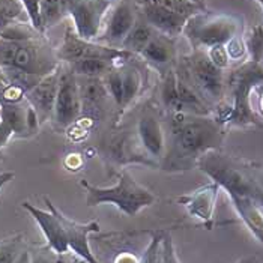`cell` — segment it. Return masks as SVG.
<instances>
[{"mask_svg": "<svg viewBox=\"0 0 263 263\" xmlns=\"http://www.w3.org/2000/svg\"><path fill=\"white\" fill-rule=\"evenodd\" d=\"M81 116V101L79 83L76 74L69 66L61 68L59 89L56 95L54 110L51 119L61 129H66L74 125Z\"/></svg>", "mask_w": 263, "mask_h": 263, "instance_id": "11", "label": "cell"}, {"mask_svg": "<svg viewBox=\"0 0 263 263\" xmlns=\"http://www.w3.org/2000/svg\"><path fill=\"white\" fill-rule=\"evenodd\" d=\"M134 131L144 152L160 164L165 152V131L161 116L154 107L143 108Z\"/></svg>", "mask_w": 263, "mask_h": 263, "instance_id": "12", "label": "cell"}, {"mask_svg": "<svg viewBox=\"0 0 263 263\" xmlns=\"http://www.w3.org/2000/svg\"><path fill=\"white\" fill-rule=\"evenodd\" d=\"M20 256L17 243H5L0 247V263H14Z\"/></svg>", "mask_w": 263, "mask_h": 263, "instance_id": "32", "label": "cell"}, {"mask_svg": "<svg viewBox=\"0 0 263 263\" xmlns=\"http://www.w3.org/2000/svg\"><path fill=\"white\" fill-rule=\"evenodd\" d=\"M254 92L257 93V105H259V113L263 116V83L262 84H259L256 89H254Z\"/></svg>", "mask_w": 263, "mask_h": 263, "instance_id": "36", "label": "cell"}, {"mask_svg": "<svg viewBox=\"0 0 263 263\" xmlns=\"http://www.w3.org/2000/svg\"><path fill=\"white\" fill-rule=\"evenodd\" d=\"M77 77L79 90H80L81 115L89 119H97V115L101 113L102 105L108 100V92L105 87L104 79L98 77Z\"/></svg>", "mask_w": 263, "mask_h": 263, "instance_id": "18", "label": "cell"}, {"mask_svg": "<svg viewBox=\"0 0 263 263\" xmlns=\"http://www.w3.org/2000/svg\"><path fill=\"white\" fill-rule=\"evenodd\" d=\"M191 3H194L196 6H199L202 11H206V0H190Z\"/></svg>", "mask_w": 263, "mask_h": 263, "instance_id": "39", "label": "cell"}, {"mask_svg": "<svg viewBox=\"0 0 263 263\" xmlns=\"http://www.w3.org/2000/svg\"><path fill=\"white\" fill-rule=\"evenodd\" d=\"M140 58L146 63H149L154 69H157L162 77L165 72L175 69L178 63L176 38H170L155 30L154 36L140 53Z\"/></svg>", "mask_w": 263, "mask_h": 263, "instance_id": "15", "label": "cell"}, {"mask_svg": "<svg viewBox=\"0 0 263 263\" xmlns=\"http://www.w3.org/2000/svg\"><path fill=\"white\" fill-rule=\"evenodd\" d=\"M233 208L241 217L243 224L254 235V238L263 243V206L251 197L229 196Z\"/></svg>", "mask_w": 263, "mask_h": 263, "instance_id": "19", "label": "cell"}, {"mask_svg": "<svg viewBox=\"0 0 263 263\" xmlns=\"http://www.w3.org/2000/svg\"><path fill=\"white\" fill-rule=\"evenodd\" d=\"M44 202L47 203L48 211L40 209L29 202H24L21 206L40 226L41 232L47 239V247L59 256L71 250L86 263H98L89 245V235L100 232L98 221L77 223L63 215L48 197H44Z\"/></svg>", "mask_w": 263, "mask_h": 263, "instance_id": "2", "label": "cell"}, {"mask_svg": "<svg viewBox=\"0 0 263 263\" xmlns=\"http://www.w3.org/2000/svg\"><path fill=\"white\" fill-rule=\"evenodd\" d=\"M263 83V66L260 63L247 61L236 66L227 76L226 100L215 110L214 118L227 126H256L262 128L263 123L257 113L253 110L251 95L254 89Z\"/></svg>", "mask_w": 263, "mask_h": 263, "instance_id": "4", "label": "cell"}, {"mask_svg": "<svg viewBox=\"0 0 263 263\" xmlns=\"http://www.w3.org/2000/svg\"><path fill=\"white\" fill-rule=\"evenodd\" d=\"M137 21V9L133 0H118L113 8L104 32L98 36L97 42L107 47L121 48L122 42Z\"/></svg>", "mask_w": 263, "mask_h": 263, "instance_id": "13", "label": "cell"}, {"mask_svg": "<svg viewBox=\"0 0 263 263\" xmlns=\"http://www.w3.org/2000/svg\"><path fill=\"white\" fill-rule=\"evenodd\" d=\"M154 33H155V29L137 15V21L133 26V29L129 30V33L126 35V38L123 40L121 48L134 56L136 54L140 56L143 48L147 45V42L154 36Z\"/></svg>", "mask_w": 263, "mask_h": 263, "instance_id": "21", "label": "cell"}, {"mask_svg": "<svg viewBox=\"0 0 263 263\" xmlns=\"http://www.w3.org/2000/svg\"><path fill=\"white\" fill-rule=\"evenodd\" d=\"M158 263H179L178 256H176V250H175V243H173V238L168 232H162L161 250H160Z\"/></svg>", "mask_w": 263, "mask_h": 263, "instance_id": "27", "label": "cell"}, {"mask_svg": "<svg viewBox=\"0 0 263 263\" xmlns=\"http://www.w3.org/2000/svg\"><path fill=\"white\" fill-rule=\"evenodd\" d=\"M110 6V0H68V15L72 17L74 30L81 40H98Z\"/></svg>", "mask_w": 263, "mask_h": 263, "instance_id": "10", "label": "cell"}, {"mask_svg": "<svg viewBox=\"0 0 263 263\" xmlns=\"http://www.w3.org/2000/svg\"><path fill=\"white\" fill-rule=\"evenodd\" d=\"M40 15L42 30L45 32L68 15V0H41Z\"/></svg>", "mask_w": 263, "mask_h": 263, "instance_id": "24", "label": "cell"}, {"mask_svg": "<svg viewBox=\"0 0 263 263\" xmlns=\"http://www.w3.org/2000/svg\"><path fill=\"white\" fill-rule=\"evenodd\" d=\"M108 158L116 165H128V164H143L147 167L160 168V164L152 160L142 147L136 131L123 133L111 139L108 144Z\"/></svg>", "mask_w": 263, "mask_h": 263, "instance_id": "14", "label": "cell"}, {"mask_svg": "<svg viewBox=\"0 0 263 263\" xmlns=\"http://www.w3.org/2000/svg\"><path fill=\"white\" fill-rule=\"evenodd\" d=\"M0 68L44 79L59 68L56 51L40 41L0 38Z\"/></svg>", "mask_w": 263, "mask_h": 263, "instance_id": "6", "label": "cell"}, {"mask_svg": "<svg viewBox=\"0 0 263 263\" xmlns=\"http://www.w3.org/2000/svg\"><path fill=\"white\" fill-rule=\"evenodd\" d=\"M220 190L221 188L217 183L211 181V183L193 191L191 194L181 196L178 199V202L186 208V211L191 217L202 220L203 223L209 227L212 217H214V209H215V203H217Z\"/></svg>", "mask_w": 263, "mask_h": 263, "instance_id": "17", "label": "cell"}, {"mask_svg": "<svg viewBox=\"0 0 263 263\" xmlns=\"http://www.w3.org/2000/svg\"><path fill=\"white\" fill-rule=\"evenodd\" d=\"M206 54L208 58L211 59V62L218 66L220 69H227L229 65H230V59H229V54H227V50L224 45H217V47H212L209 50H206Z\"/></svg>", "mask_w": 263, "mask_h": 263, "instance_id": "30", "label": "cell"}, {"mask_svg": "<svg viewBox=\"0 0 263 263\" xmlns=\"http://www.w3.org/2000/svg\"><path fill=\"white\" fill-rule=\"evenodd\" d=\"M256 2H257V3H259L260 6H262V9H263V0H256ZM262 24H263V21H262Z\"/></svg>", "mask_w": 263, "mask_h": 263, "instance_id": "40", "label": "cell"}, {"mask_svg": "<svg viewBox=\"0 0 263 263\" xmlns=\"http://www.w3.org/2000/svg\"><path fill=\"white\" fill-rule=\"evenodd\" d=\"M119 71H121L122 80V108L116 122H119V119L125 115V111L131 107V104L140 97L143 87L142 74L136 65L128 63L126 61L119 65Z\"/></svg>", "mask_w": 263, "mask_h": 263, "instance_id": "20", "label": "cell"}, {"mask_svg": "<svg viewBox=\"0 0 263 263\" xmlns=\"http://www.w3.org/2000/svg\"><path fill=\"white\" fill-rule=\"evenodd\" d=\"M58 256L59 254H56L51 248L45 247L30 253V263H59Z\"/></svg>", "mask_w": 263, "mask_h": 263, "instance_id": "31", "label": "cell"}, {"mask_svg": "<svg viewBox=\"0 0 263 263\" xmlns=\"http://www.w3.org/2000/svg\"><path fill=\"white\" fill-rule=\"evenodd\" d=\"M14 176H15L14 172H3V173H0V190H2L6 183L11 182V181L14 179Z\"/></svg>", "mask_w": 263, "mask_h": 263, "instance_id": "35", "label": "cell"}, {"mask_svg": "<svg viewBox=\"0 0 263 263\" xmlns=\"http://www.w3.org/2000/svg\"><path fill=\"white\" fill-rule=\"evenodd\" d=\"M14 136V131L11 129V126L5 121L0 119V149L3 146H6V143L9 142V139Z\"/></svg>", "mask_w": 263, "mask_h": 263, "instance_id": "33", "label": "cell"}, {"mask_svg": "<svg viewBox=\"0 0 263 263\" xmlns=\"http://www.w3.org/2000/svg\"><path fill=\"white\" fill-rule=\"evenodd\" d=\"M59 77H61V66L56 71H53L51 74L41 79L24 95L26 101L35 108L40 122L51 119V116H53L56 95H58V89H59Z\"/></svg>", "mask_w": 263, "mask_h": 263, "instance_id": "16", "label": "cell"}, {"mask_svg": "<svg viewBox=\"0 0 263 263\" xmlns=\"http://www.w3.org/2000/svg\"><path fill=\"white\" fill-rule=\"evenodd\" d=\"M162 232H155L152 235V239L144 250L140 263H158L160 260V250H161Z\"/></svg>", "mask_w": 263, "mask_h": 263, "instance_id": "26", "label": "cell"}, {"mask_svg": "<svg viewBox=\"0 0 263 263\" xmlns=\"http://www.w3.org/2000/svg\"><path fill=\"white\" fill-rule=\"evenodd\" d=\"M115 263H140V259H137L131 253H122L115 259Z\"/></svg>", "mask_w": 263, "mask_h": 263, "instance_id": "34", "label": "cell"}, {"mask_svg": "<svg viewBox=\"0 0 263 263\" xmlns=\"http://www.w3.org/2000/svg\"><path fill=\"white\" fill-rule=\"evenodd\" d=\"M175 72L194 89L202 101L211 108L212 115L226 100L227 74L211 62L206 51L193 50L190 54L179 58Z\"/></svg>", "mask_w": 263, "mask_h": 263, "instance_id": "5", "label": "cell"}, {"mask_svg": "<svg viewBox=\"0 0 263 263\" xmlns=\"http://www.w3.org/2000/svg\"><path fill=\"white\" fill-rule=\"evenodd\" d=\"M247 54L250 61L260 63L263 59V24L254 26L247 36H243Z\"/></svg>", "mask_w": 263, "mask_h": 263, "instance_id": "25", "label": "cell"}, {"mask_svg": "<svg viewBox=\"0 0 263 263\" xmlns=\"http://www.w3.org/2000/svg\"><path fill=\"white\" fill-rule=\"evenodd\" d=\"M165 152L160 168L170 173L197 167L204 154L220 151L227 128L214 116L165 113Z\"/></svg>", "mask_w": 263, "mask_h": 263, "instance_id": "1", "label": "cell"}, {"mask_svg": "<svg viewBox=\"0 0 263 263\" xmlns=\"http://www.w3.org/2000/svg\"><path fill=\"white\" fill-rule=\"evenodd\" d=\"M243 33L241 17L200 11L186 21L182 35L188 40L193 50H209L217 45H226L236 35Z\"/></svg>", "mask_w": 263, "mask_h": 263, "instance_id": "8", "label": "cell"}, {"mask_svg": "<svg viewBox=\"0 0 263 263\" xmlns=\"http://www.w3.org/2000/svg\"><path fill=\"white\" fill-rule=\"evenodd\" d=\"M58 59L66 63L83 61V59H107L113 62H126L134 54L122 50L113 48L100 44L97 41L81 40L76 33L74 27H68L65 32V36L62 41V45L56 51Z\"/></svg>", "mask_w": 263, "mask_h": 263, "instance_id": "9", "label": "cell"}, {"mask_svg": "<svg viewBox=\"0 0 263 263\" xmlns=\"http://www.w3.org/2000/svg\"><path fill=\"white\" fill-rule=\"evenodd\" d=\"M118 62L107 61V59H83V61L68 63L71 71L79 77H98L104 79Z\"/></svg>", "mask_w": 263, "mask_h": 263, "instance_id": "22", "label": "cell"}, {"mask_svg": "<svg viewBox=\"0 0 263 263\" xmlns=\"http://www.w3.org/2000/svg\"><path fill=\"white\" fill-rule=\"evenodd\" d=\"M81 186L86 190L87 206L93 208L102 203H111L128 217H136L142 209L149 208L155 202V196L137 182L128 168L122 170L119 181L115 186L101 188L87 181H81Z\"/></svg>", "mask_w": 263, "mask_h": 263, "instance_id": "7", "label": "cell"}, {"mask_svg": "<svg viewBox=\"0 0 263 263\" xmlns=\"http://www.w3.org/2000/svg\"><path fill=\"white\" fill-rule=\"evenodd\" d=\"M14 263H30V251H23Z\"/></svg>", "mask_w": 263, "mask_h": 263, "instance_id": "37", "label": "cell"}, {"mask_svg": "<svg viewBox=\"0 0 263 263\" xmlns=\"http://www.w3.org/2000/svg\"><path fill=\"white\" fill-rule=\"evenodd\" d=\"M161 102L165 113H185L178 87H176V74L175 69L165 72L161 81Z\"/></svg>", "mask_w": 263, "mask_h": 263, "instance_id": "23", "label": "cell"}, {"mask_svg": "<svg viewBox=\"0 0 263 263\" xmlns=\"http://www.w3.org/2000/svg\"><path fill=\"white\" fill-rule=\"evenodd\" d=\"M236 263H262V260L256 256H247V257H242L241 260H238Z\"/></svg>", "mask_w": 263, "mask_h": 263, "instance_id": "38", "label": "cell"}, {"mask_svg": "<svg viewBox=\"0 0 263 263\" xmlns=\"http://www.w3.org/2000/svg\"><path fill=\"white\" fill-rule=\"evenodd\" d=\"M197 167L229 196L251 197L263 206V168L221 151L204 154Z\"/></svg>", "mask_w": 263, "mask_h": 263, "instance_id": "3", "label": "cell"}, {"mask_svg": "<svg viewBox=\"0 0 263 263\" xmlns=\"http://www.w3.org/2000/svg\"><path fill=\"white\" fill-rule=\"evenodd\" d=\"M229 59L232 61H242L243 58L247 56V47H245V41H243V33L236 35L235 38L229 41L226 45Z\"/></svg>", "mask_w": 263, "mask_h": 263, "instance_id": "28", "label": "cell"}, {"mask_svg": "<svg viewBox=\"0 0 263 263\" xmlns=\"http://www.w3.org/2000/svg\"><path fill=\"white\" fill-rule=\"evenodd\" d=\"M24 11L27 12V17L30 20V24L32 27L40 32V33H44L42 30V24H41V15H40V5L41 0H20Z\"/></svg>", "mask_w": 263, "mask_h": 263, "instance_id": "29", "label": "cell"}]
</instances>
